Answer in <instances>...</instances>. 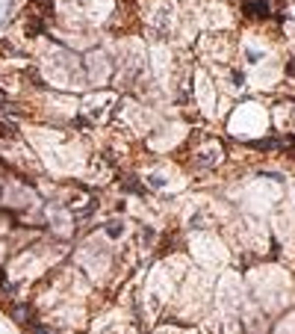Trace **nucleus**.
<instances>
[{
	"mask_svg": "<svg viewBox=\"0 0 295 334\" xmlns=\"http://www.w3.org/2000/svg\"><path fill=\"white\" fill-rule=\"evenodd\" d=\"M242 9H245L248 15H254V18H266V15H269V3H266V0H245Z\"/></svg>",
	"mask_w": 295,
	"mask_h": 334,
	"instance_id": "1",
	"label": "nucleus"
},
{
	"mask_svg": "<svg viewBox=\"0 0 295 334\" xmlns=\"http://www.w3.org/2000/svg\"><path fill=\"white\" fill-rule=\"evenodd\" d=\"M15 3H18V0H6V3L0 6V27H3V21H6V18L15 12Z\"/></svg>",
	"mask_w": 295,
	"mask_h": 334,
	"instance_id": "2",
	"label": "nucleus"
},
{
	"mask_svg": "<svg viewBox=\"0 0 295 334\" xmlns=\"http://www.w3.org/2000/svg\"><path fill=\"white\" fill-rule=\"evenodd\" d=\"M106 231H109V237H118V234H121V222H109Z\"/></svg>",
	"mask_w": 295,
	"mask_h": 334,
	"instance_id": "3",
	"label": "nucleus"
}]
</instances>
